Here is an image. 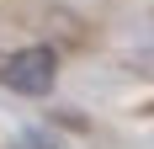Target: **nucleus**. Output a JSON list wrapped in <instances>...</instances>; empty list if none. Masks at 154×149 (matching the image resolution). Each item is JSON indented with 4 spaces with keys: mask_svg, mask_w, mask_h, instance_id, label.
I'll return each instance as SVG.
<instances>
[{
    "mask_svg": "<svg viewBox=\"0 0 154 149\" xmlns=\"http://www.w3.org/2000/svg\"><path fill=\"white\" fill-rule=\"evenodd\" d=\"M0 85L16 90V96H48V90L59 85V53L48 43H27V48H11V53H0Z\"/></svg>",
    "mask_w": 154,
    "mask_h": 149,
    "instance_id": "nucleus-1",
    "label": "nucleus"
}]
</instances>
